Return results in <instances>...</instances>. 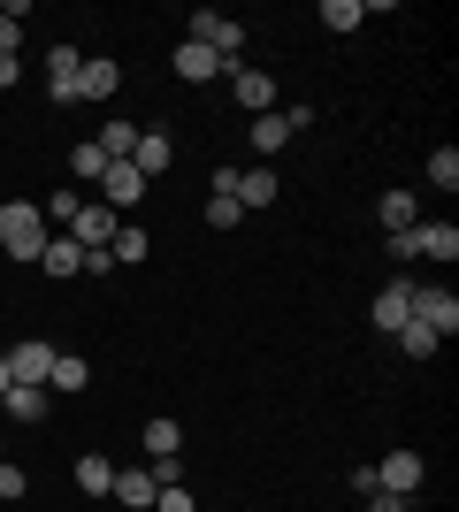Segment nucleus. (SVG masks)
Masks as SVG:
<instances>
[{"label":"nucleus","mask_w":459,"mask_h":512,"mask_svg":"<svg viewBox=\"0 0 459 512\" xmlns=\"http://www.w3.org/2000/svg\"><path fill=\"white\" fill-rule=\"evenodd\" d=\"M169 69L184 77V85H215V77H222V62L207 54V46H192V39H184V46L169 54Z\"/></svg>","instance_id":"nucleus-16"},{"label":"nucleus","mask_w":459,"mask_h":512,"mask_svg":"<svg viewBox=\"0 0 459 512\" xmlns=\"http://www.w3.org/2000/svg\"><path fill=\"white\" fill-rule=\"evenodd\" d=\"M192 46H207V54H215L222 77H230V69H245V23H230L222 8H199V16H192Z\"/></svg>","instance_id":"nucleus-2"},{"label":"nucleus","mask_w":459,"mask_h":512,"mask_svg":"<svg viewBox=\"0 0 459 512\" xmlns=\"http://www.w3.org/2000/svg\"><path fill=\"white\" fill-rule=\"evenodd\" d=\"M23 16H31L23 0H8V8H0V54H23Z\"/></svg>","instance_id":"nucleus-28"},{"label":"nucleus","mask_w":459,"mask_h":512,"mask_svg":"<svg viewBox=\"0 0 459 512\" xmlns=\"http://www.w3.org/2000/svg\"><path fill=\"white\" fill-rule=\"evenodd\" d=\"M437 329H421V321H406V329H398V352H406V360H437Z\"/></svg>","instance_id":"nucleus-26"},{"label":"nucleus","mask_w":459,"mask_h":512,"mask_svg":"<svg viewBox=\"0 0 459 512\" xmlns=\"http://www.w3.org/2000/svg\"><path fill=\"white\" fill-rule=\"evenodd\" d=\"M169 161H176V138H169V130H138V146H131V169L153 184V176L169 169Z\"/></svg>","instance_id":"nucleus-13"},{"label":"nucleus","mask_w":459,"mask_h":512,"mask_svg":"<svg viewBox=\"0 0 459 512\" xmlns=\"http://www.w3.org/2000/svg\"><path fill=\"white\" fill-rule=\"evenodd\" d=\"M100 176H108V153L92 146V138H85V146H69V192H77V184H100Z\"/></svg>","instance_id":"nucleus-22"},{"label":"nucleus","mask_w":459,"mask_h":512,"mask_svg":"<svg viewBox=\"0 0 459 512\" xmlns=\"http://www.w3.org/2000/svg\"><path fill=\"white\" fill-rule=\"evenodd\" d=\"M375 214H383V237H406L421 222V199L414 192H383V199H375Z\"/></svg>","instance_id":"nucleus-18"},{"label":"nucleus","mask_w":459,"mask_h":512,"mask_svg":"<svg viewBox=\"0 0 459 512\" xmlns=\"http://www.w3.org/2000/svg\"><path fill=\"white\" fill-rule=\"evenodd\" d=\"M146 474H153V482H161V490H169V482H184V451H176V459H153Z\"/></svg>","instance_id":"nucleus-32"},{"label":"nucleus","mask_w":459,"mask_h":512,"mask_svg":"<svg viewBox=\"0 0 459 512\" xmlns=\"http://www.w3.org/2000/svg\"><path fill=\"white\" fill-rule=\"evenodd\" d=\"M77 46H54V54H46V100L54 107H77Z\"/></svg>","instance_id":"nucleus-10"},{"label":"nucleus","mask_w":459,"mask_h":512,"mask_svg":"<svg viewBox=\"0 0 459 512\" xmlns=\"http://www.w3.org/2000/svg\"><path fill=\"white\" fill-rule=\"evenodd\" d=\"M429 184H437V192H459V146H437V153H429Z\"/></svg>","instance_id":"nucleus-27"},{"label":"nucleus","mask_w":459,"mask_h":512,"mask_svg":"<svg viewBox=\"0 0 459 512\" xmlns=\"http://www.w3.org/2000/svg\"><path fill=\"white\" fill-rule=\"evenodd\" d=\"M39 268H46V276H85V245H77V237H69V230H54V237H46V253H39Z\"/></svg>","instance_id":"nucleus-14"},{"label":"nucleus","mask_w":459,"mask_h":512,"mask_svg":"<svg viewBox=\"0 0 459 512\" xmlns=\"http://www.w3.org/2000/svg\"><path fill=\"white\" fill-rule=\"evenodd\" d=\"M138 199H146V176H138L131 161H108V176H100V207H115L123 222H131Z\"/></svg>","instance_id":"nucleus-7"},{"label":"nucleus","mask_w":459,"mask_h":512,"mask_svg":"<svg viewBox=\"0 0 459 512\" xmlns=\"http://www.w3.org/2000/svg\"><path fill=\"white\" fill-rule=\"evenodd\" d=\"M421 482H429L421 451H383V459H375V490H391V497H414Z\"/></svg>","instance_id":"nucleus-6"},{"label":"nucleus","mask_w":459,"mask_h":512,"mask_svg":"<svg viewBox=\"0 0 459 512\" xmlns=\"http://www.w3.org/2000/svg\"><path fill=\"white\" fill-rule=\"evenodd\" d=\"M115 230H123V214H115V207H100V199H77V214H69V237H77L85 253H108Z\"/></svg>","instance_id":"nucleus-3"},{"label":"nucleus","mask_w":459,"mask_h":512,"mask_svg":"<svg viewBox=\"0 0 459 512\" xmlns=\"http://www.w3.org/2000/svg\"><path fill=\"white\" fill-rule=\"evenodd\" d=\"M8 390H16V375H8V360H0V398H8Z\"/></svg>","instance_id":"nucleus-35"},{"label":"nucleus","mask_w":459,"mask_h":512,"mask_svg":"<svg viewBox=\"0 0 459 512\" xmlns=\"http://www.w3.org/2000/svg\"><path fill=\"white\" fill-rule=\"evenodd\" d=\"M92 383V367L77 360V352H54V375H46V390H85Z\"/></svg>","instance_id":"nucleus-24"},{"label":"nucleus","mask_w":459,"mask_h":512,"mask_svg":"<svg viewBox=\"0 0 459 512\" xmlns=\"http://www.w3.org/2000/svg\"><path fill=\"white\" fill-rule=\"evenodd\" d=\"M238 207H245V214H253V207H276V169H268V161L238 169Z\"/></svg>","instance_id":"nucleus-17"},{"label":"nucleus","mask_w":459,"mask_h":512,"mask_svg":"<svg viewBox=\"0 0 459 512\" xmlns=\"http://www.w3.org/2000/svg\"><path fill=\"white\" fill-rule=\"evenodd\" d=\"M77 490H85V497H108L115 490V467L100 459V451H77Z\"/></svg>","instance_id":"nucleus-23"},{"label":"nucleus","mask_w":459,"mask_h":512,"mask_svg":"<svg viewBox=\"0 0 459 512\" xmlns=\"http://www.w3.org/2000/svg\"><path fill=\"white\" fill-rule=\"evenodd\" d=\"M368 16H375L368 0H322V31H337V39H352Z\"/></svg>","instance_id":"nucleus-19"},{"label":"nucleus","mask_w":459,"mask_h":512,"mask_svg":"<svg viewBox=\"0 0 459 512\" xmlns=\"http://www.w3.org/2000/svg\"><path fill=\"white\" fill-rule=\"evenodd\" d=\"M46 214H39V199H0V253L16 260V268H39V253H46Z\"/></svg>","instance_id":"nucleus-1"},{"label":"nucleus","mask_w":459,"mask_h":512,"mask_svg":"<svg viewBox=\"0 0 459 512\" xmlns=\"http://www.w3.org/2000/svg\"><path fill=\"white\" fill-rule=\"evenodd\" d=\"M153 512H199V505H192V490H184V482H169V490L153 497Z\"/></svg>","instance_id":"nucleus-31"},{"label":"nucleus","mask_w":459,"mask_h":512,"mask_svg":"<svg viewBox=\"0 0 459 512\" xmlns=\"http://www.w3.org/2000/svg\"><path fill=\"white\" fill-rule=\"evenodd\" d=\"M184 451V428L176 421H146V459H176Z\"/></svg>","instance_id":"nucleus-25"},{"label":"nucleus","mask_w":459,"mask_h":512,"mask_svg":"<svg viewBox=\"0 0 459 512\" xmlns=\"http://www.w3.org/2000/svg\"><path fill=\"white\" fill-rule=\"evenodd\" d=\"M238 222H245L238 199H230V192H207V230H238Z\"/></svg>","instance_id":"nucleus-29"},{"label":"nucleus","mask_w":459,"mask_h":512,"mask_svg":"<svg viewBox=\"0 0 459 512\" xmlns=\"http://www.w3.org/2000/svg\"><path fill=\"white\" fill-rule=\"evenodd\" d=\"M16 85H23V54H0V100H8Z\"/></svg>","instance_id":"nucleus-33"},{"label":"nucleus","mask_w":459,"mask_h":512,"mask_svg":"<svg viewBox=\"0 0 459 512\" xmlns=\"http://www.w3.org/2000/svg\"><path fill=\"white\" fill-rule=\"evenodd\" d=\"M0 360H8V375H16V383L46 390V375H54V344H46V337H23L16 352H0Z\"/></svg>","instance_id":"nucleus-8"},{"label":"nucleus","mask_w":459,"mask_h":512,"mask_svg":"<svg viewBox=\"0 0 459 512\" xmlns=\"http://www.w3.org/2000/svg\"><path fill=\"white\" fill-rule=\"evenodd\" d=\"M0 413H8V421H23V428H39L46 413H54V390H31V383H16L8 398H0Z\"/></svg>","instance_id":"nucleus-15"},{"label":"nucleus","mask_w":459,"mask_h":512,"mask_svg":"<svg viewBox=\"0 0 459 512\" xmlns=\"http://www.w3.org/2000/svg\"><path fill=\"white\" fill-rule=\"evenodd\" d=\"M115 505H123V512H153V497H161V482H153V474L146 467H115Z\"/></svg>","instance_id":"nucleus-11"},{"label":"nucleus","mask_w":459,"mask_h":512,"mask_svg":"<svg viewBox=\"0 0 459 512\" xmlns=\"http://www.w3.org/2000/svg\"><path fill=\"white\" fill-rule=\"evenodd\" d=\"M368 321L383 329V337H398L406 321H414V276H391L383 291H375V306H368Z\"/></svg>","instance_id":"nucleus-4"},{"label":"nucleus","mask_w":459,"mask_h":512,"mask_svg":"<svg viewBox=\"0 0 459 512\" xmlns=\"http://www.w3.org/2000/svg\"><path fill=\"white\" fill-rule=\"evenodd\" d=\"M146 253H153V237L138 230V222H123V230H115V245H108L115 268H146Z\"/></svg>","instance_id":"nucleus-21"},{"label":"nucleus","mask_w":459,"mask_h":512,"mask_svg":"<svg viewBox=\"0 0 459 512\" xmlns=\"http://www.w3.org/2000/svg\"><path fill=\"white\" fill-rule=\"evenodd\" d=\"M23 490H31V474H23V467H16V459H0V497H8V505H16V497H23Z\"/></svg>","instance_id":"nucleus-30"},{"label":"nucleus","mask_w":459,"mask_h":512,"mask_svg":"<svg viewBox=\"0 0 459 512\" xmlns=\"http://www.w3.org/2000/svg\"><path fill=\"white\" fill-rule=\"evenodd\" d=\"M368 512H414V497H391V490H375V497H360Z\"/></svg>","instance_id":"nucleus-34"},{"label":"nucleus","mask_w":459,"mask_h":512,"mask_svg":"<svg viewBox=\"0 0 459 512\" xmlns=\"http://www.w3.org/2000/svg\"><path fill=\"white\" fill-rule=\"evenodd\" d=\"M414 321H421V329H437V337H452V329H459V299L437 291V283H414Z\"/></svg>","instance_id":"nucleus-9"},{"label":"nucleus","mask_w":459,"mask_h":512,"mask_svg":"<svg viewBox=\"0 0 459 512\" xmlns=\"http://www.w3.org/2000/svg\"><path fill=\"white\" fill-rule=\"evenodd\" d=\"M0 459H8V436H0Z\"/></svg>","instance_id":"nucleus-36"},{"label":"nucleus","mask_w":459,"mask_h":512,"mask_svg":"<svg viewBox=\"0 0 459 512\" xmlns=\"http://www.w3.org/2000/svg\"><path fill=\"white\" fill-rule=\"evenodd\" d=\"M230 100L245 107V115H268V107H284V85H276V77H268V69H230Z\"/></svg>","instance_id":"nucleus-5"},{"label":"nucleus","mask_w":459,"mask_h":512,"mask_svg":"<svg viewBox=\"0 0 459 512\" xmlns=\"http://www.w3.org/2000/svg\"><path fill=\"white\" fill-rule=\"evenodd\" d=\"M92 146L108 153V161H131V146H138V123H131V115H108V123H100V138H92Z\"/></svg>","instance_id":"nucleus-20"},{"label":"nucleus","mask_w":459,"mask_h":512,"mask_svg":"<svg viewBox=\"0 0 459 512\" xmlns=\"http://www.w3.org/2000/svg\"><path fill=\"white\" fill-rule=\"evenodd\" d=\"M115 92H123V62L92 54V62L77 69V100H115Z\"/></svg>","instance_id":"nucleus-12"}]
</instances>
